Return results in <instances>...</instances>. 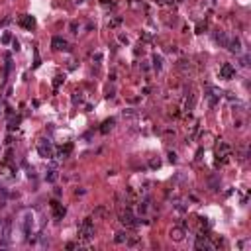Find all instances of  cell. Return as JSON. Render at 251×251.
<instances>
[{"instance_id": "cell-1", "label": "cell", "mask_w": 251, "mask_h": 251, "mask_svg": "<svg viewBox=\"0 0 251 251\" xmlns=\"http://www.w3.org/2000/svg\"><path fill=\"white\" fill-rule=\"evenodd\" d=\"M94 235V226H92V218H85L83 224L79 226V239L88 241Z\"/></svg>"}, {"instance_id": "cell-2", "label": "cell", "mask_w": 251, "mask_h": 251, "mask_svg": "<svg viewBox=\"0 0 251 251\" xmlns=\"http://www.w3.org/2000/svg\"><path fill=\"white\" fill-rule=\"evenodd\" d=\"M118 220H120V224L128 226V228H134V226H137L136 218H134V212L130 210V206H126V210H120V214H118Z\"/></svg>"}, {"instance_id": "cell-3", "label": "cell", "mask_w": 251, "mask_h": 251, "mask_svg": "<svg viewBox=\"0 0 251 251\" xmlns=\"http://www.w3.org/2000/svg\"><path fill=\"white\" fill-rule=\"evenodd\" d=\"M38 151H39L41 157H45V159H51V157H53V153H55L53 145H51L47 139H39V141H38Z\"/></svg>"}, {"instance_id": "cell-4", "label": "cell", "mask_w": 251, "mask_h": 251, "mask_svg": "<svg viewBox=\"0 0 251 251\" xmlns=\"http://www.w3.org/2000/svg\"><path fill=\"white\" fill-rule=\"evenodd\" d=\"M230 145H228L226 141H220V145L216 147V155L220 159H222V163H228V161H230Z\"/></svg>"}, {"instance_id": "cell-5", "label": "cell", "mask_w": 251, "mask_h": 251, "mask_svg": "<svg viewBox=\"0 0 251 251\" xmlns=\"http://www.w3.org/2000/svg\"><path fill=\"white\" fill-rule=\"evenodd\" d=\"M194 247L198 249V251H208V249H212L214 245L210 243V239H208V235H198L196 238V241H194Z\"/></svg>"}, {"instance_id": "cell-6", "label": "cell", "mask_w": 251, "mask_h": 251, "mask_svg": "<svg viewBox=\"0 0 251 251\" xmlns=\"http://www.w3.org/2000/svg\"><path fill=\"white\" fill-rule=\"evenodd\" d=\"M235 77V67L232 63H224L222 67H220V79H226V80H230Z\"/></svg>"}, {"instance_id": "cell-7", "label": "cell", "mask_w": 251, "mask_h": 251, "mask_svg": "<svg viewBox=\"0 0 251 251\" xmlns=\"http://www.w3.org/2000/svg\"><path fill=\"white\" fill-rule=\"evenodd\" d=\"M51 47H53L55 51H69V43L65 41L63 38H59V35H55V38L51 39Z\"/></svg>"}, {"instance_id": "cell-8", "label": "cell", "mask_w": 251, "mask_h": 251, "mask_svg": "<svg viewBox=\"0 0 251 251\" xmlns=\"http://www.w3.org/2000/svg\"><path fill=\"white\" fill-rule=\"evenodd\" d=\"M228 49L232 51V53H235V55H239L241 53V39L235 35V38H232V39H228V45H226Z\"/></svg>"}, {"instance_id": "cell-9", "label": "cell", "mask_w": 251, "mask_h": 251, "mask_svg": "<svg viewBox=\"0 0 251 251\" xmlns=\"http://www.w3.org/2000/svg\"><path fill=\"white\" fill-rule=\"evenodd\" d=\"M169 238L173 241H182L184 239V228L182 226H175L171 232H169Z\"/></svg>"}, {"instance_id": "cell-10", "label": "cell", "mask_w": 251, "mask_h": 251, "mask_svg": "<svg viewBox=\"0 0 251 251\" xmlns=\"http://www.w3.org/2000/svg\"><path fill=\"white\" fill-rule=\"evenodd\" d=\"M51 208H53V216H55V220H63V218H65V214H67V210H65V208H63V206L59 204L57 200L51 202Z\"/></svg>"}, {"instance_id": "cell-11", "label": "cell", "mask_w": 251, "mask_h": 251, "mask_svg": "<svg viewBox=\"0 0 251 251\" xmlns=\"http://www.w3.org/2000/svg\"><path fill=\"white\" fill-rule=\"evenodd\" d=\"M20 26L22 28H26V29H33L35 28V20H33V16H28V14H26V16H20Z\"/></svg>"}, {"instance_id": "cell-12", "label": "cell", "mask_w": 251, "mask_h": 251, "mask_svg": "<svg viewBox=\"0 0 251 251\" xmlns=\"http://www.w3.org/2000/svg\"><path fill=\"white\" fill-rule=\"evenodd\" d=\"M32 226H33V216H32V212H26L24 214V233L26 235L32 233Z\"/></svg>"}, {"instance_id": "cell-13", "label": "cell", "mask_w": 251, "mask_h": 251, "mask_svg": "<svg viewBox=\"0 0 251 251\" xmlns=\"http://www.w3.org/2000/svg\"><path fill=\"white\" fill-rule=\"evenodd\" d=\"M10 233H12V222H10V220H6V222L2 224V233H0V238L10 239Z\"/></svg>"}, {"instance_id": "cell-14", "label": "cell", "mask_w": 251, "mask_h": 251, "mask_svg": "<svg viewBox=\"0 0 251 251\" xmlns=\"http://www.w3.org/2000/svg\"><path fill=\"white\" fill-rule=\"evenodd\" d=\"M194 102H196V94L190 92L188 96L184 98V110H187V112H188V110H192V108H194Z\"/></svg>"}, {"instance_id": "cell-15", "label": "cell", "mask_w": 251, "mask_h": 251, "mask_svg": "<svg viewBox=\"0 0 251 251\" xmlns=\"http://www.w3.org/2000/svg\"><path fill=\"white\" fill-rule=\"evenodd\" d=\"M137 210H139V214H147V210H149V198H143V200H139Z\"/></svg>"}, {"instance_id": "cell-16", "label": "cell", "mask_w": 251, "mask_h": 251, "mask_svg": "<svg viewBox=\"0 0 251 251\" xmlns=\"http://www.w3.org/2000/svg\"><path fill=\"white\" fill-rule=\"evenodd\" d=\"M214 39H216L218 43H222L224 47L228 45V38H226V33H224V32H216V35H214Z\"/></svg>"}, {"instance_id": "cell-17", "label": "cell", "mask_w": 251, "mask_h": 251, "mask_svg": "<svg viewBox=\"0 0 251 251\" xmlns=\"http://www.w3.org/2000/svg\"><path fill=\"white\" fill-rule=\"evenodd\" d=\"M112 126H114V120H112V118H110V120H106L104 124H102V128H100V131H102V134H108V131L112 130Z\"/></svg>"}, {"instance_id": "cell-18", "label": "cell", "mask_w": 251, "mask_h": 251, "mask_svg": "<svg viewBox=\"0 0 251 251\" xmlns=\"http://www.w3.org/2000/svg\"><path fill=\"white\" fill-rule=\"evenodd\" d=\"M153 67L157 71L163 67V57H161V55H153Z\"/></svg>"}, {"instance_id": "cell-19", "label": "cell", "mask_w": 251, "mask_h": 251, "mask_svg": "<svg viewBox=\"0 0 251 251\" xmlns=\"http://www.w3.org/2000/svg\"><path fill=\"white\" fill-rule=\"evenodd\" d=\"M126 239H128V233H126V232H118L116 238H114L116 243H126Z\"/></svg>"}, {"instance_id": "cell-20", "label": "cell", "mask_w": 251, "mask_h": 251, "mask_svg": "<svg viewBox=\"0 0 251 251\" xmlns=\"http://www.w3.org/2000/svg\"><path fill=\"white\" fill-rule=\"evenodd\" d=\"M136 116H137V112H136V110H131V108L124 110V118H136Z\"/></svg>"}, {"instance_id": "cell-21", "label": "cell", "mask_w": 251, "mask_h": 251, "mask_svg": "<svg viewBox=\"0 0 251 251\" xmlns=\"http://www.w3.org/2000/svg\"><path fill=\"white\" fill-rule=\"evenodd\" d=\"M63 80H65V77H63V75H57V77H55V80H53V86H55V88H59Z\"/></svg>"}, {"instance_id": "cell-22", "label": "cell", "mask_w": 251, "mask_h": 251, "mask_svg": "<svg viewBox=\"0 0 251 251\" xmlns=\"http://www.w3.org/2000/svg\"><path fill=\"white\" fill-rule=\"evenodd\" d=\"M45 179H47V181H49V182H53V181H55V179H57V171H49V173H47V175H45Z\"/></svg>"}, {"instance_id": "cell-23", "label": "cell", "mask_w": 251, "mask_h": 251, "mask_svg": "<svg viewBox=\"0 0 251 251\" xmlns=\"http://www.w3.org/2000/svg\"><path fill=\"white\" fill-rule=\"evenodd\" d=\"M94 216H106V208L104 206H98V208L94 210Z\"/></svg>"}, {"instance_id": "cell-24", "label": "cell", "mask_w": 251, "mask_h": 251, "mask_svg": "<svg viewBox=\"0 0 251 251\" xmlns=\"http://www.w3.org/2000/svg\"><path fill=\"white\" fill-rule=\"evenodd\" d=\"M69 29H71V33H79V24H77V22H71Z\"/></svg>"}, {"instance_id": "cell-25", "label": "cell", "mask_w": 251, "mask_h": 251, "mask_svg": "<svg viewBox=\"0 0 251 251\" xmlns=\"http://www.w3.org/2000/svg\"><path fill=\"white\" fill-rule=\"evenodd\" d=\"M149 167L159 169V167H161V161H159V159H151V161H149Z\"/></svg>"}, {"instance_id": "cell-26", "label": "cell", "mask_w": 251, "mask_h": 251, "mask_svg": "<svg viewBox=\"0 0 251 251\" xmlns=\"http://www.w3.org/2000/svg\"><path fill=\"white\" fill-rule=\"evenodd\" d=\"M120 24H122V18H114L108 26H110V28H116V26H120Z\"/></svg>"}, {"instance_id": "cell-27", "label": "cell", "mask_w": 251, "mask_h": 251, "mask_svg": "<svg viewBox=\"0 0 251 251\" xmlns=\"http://www.w3.org/2000/svg\"><path fill=\"white\" fill-rule=\"evenodd\" d=\"M10 41H12V35L10 33H4L2 35V43H10Z\"/></svg>"}, {"instance_id": "cell-28", "label": "cell", "mask_w": 251, "mask_h": 251, "mask_svg": "<svg viewBox=\"0 0 251 251\" xmlns=\"http://www.w3.org/2000/svg\"><path fill=\"white\" fill-rule=\"evenodd\" d=\"M169 161H171V163H177V153H169Z\"/></svg>"}, {"instance_id": "cell-29", "label": "cell", "mask_w": 251, "mask_h": 251, "mask_svg": "<svg viewBox=\"0 0 251 251\" xmlns=\"http://www.w3.org/2000/svg\"><path fill=\"white\" fill-rule=\"evenodd\" d=\"M94 61L100 63V61H102V53H94Z\"/></svg>"}, {"instance_id": "cell-30", "label": "cell", "mask_w": 251, "mask_h": 251, "mask_svg": "<svg viewBox=\"0 0 251 251\" xmlns=\"http://www.w3.org/2000/svg\"><path fill=\"white\" fill-rule=\"evenodd\" d=\"M157 2H159L161 6H165V4H171V0H157Z\"/></svg>"}, {"instance_id": "cell-31", "label": "cell", "mask_w": 251, "mask_h": 251, "mask_svg": "<svg viewBox=\"0 0 251 251\" xmlns=\"http://www.w3.org/2000/svg\"><path fill=\"white\" fill-rule=\"evenodd\" d=\"M75 247H79L77 243H67V249H75Z\"/></svg>"}, {"instance_id": "cell-32", "label": "cell", "mask_w": 251, "mask_h": 251, "mask_svg": "<svg viewBox=\"0 0 251 251\" xmlns=\"http://www.w3.org/2000/svg\"><path fill=\"white\" fill-rule=\"evenodd\" d=\"M0 233H2V220H0Z\"/></svg>"}]
</instances>
